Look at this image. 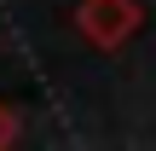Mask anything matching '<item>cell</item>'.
I'll return each mask as SVG.
<instances>
[{"label":"cell","instance_id":"7a4b0ae2","mask_svg":"<svg viewBox=\"0 0 156 151\" xmlns=\"http://www.w3.org/2000/svg\"><path fill=\"white\" fill-rule=\"evenodd\" d=\"M12 128H17V122H12V111H6V105H0V145H6V140H12Z\"/></svg>","mask_w":156,"mask_h":151},{"label":"cell","instance_id":"6da1fadb","mask_svg":"<svg viewBox=\"0 0 156 151\" xmlns=\"http://www.w3.org/2000/svg\"><path fill=\"white\" fill-rule=\"evenodd\" d=\"M81 29L110 47V41H122V35L133 29V6H127V0H87V6H81Z\"/></svg>","mask_w":156,"mask_h":151}]
</instances>
